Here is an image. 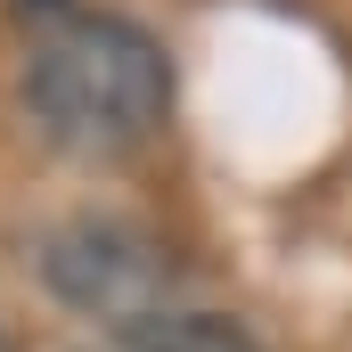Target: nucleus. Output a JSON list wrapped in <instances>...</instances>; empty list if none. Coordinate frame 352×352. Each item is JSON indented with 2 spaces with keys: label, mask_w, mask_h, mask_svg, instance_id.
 <instances>
[{
  "label": "nucleus",
  "mask_w": 352,
  "mask_h": 352,
  "mask_svg": "<svg viewBox=\"0 0 352 352\" xmlns=\"http://www.w3.org/2000/svg\"><path fill=\"white\" fill-rule=\"evenodd\" d=\"M33 123L74 156H131L173 115V66L148 25L131 16H74L33 50Z\"/></svg>",
  "instance_id": "obj_1"
},
{
  "label": "nucleus",
  "mask_w": 352,
  "mask_h": 352,
  "mask_svg": "<svg viewBox=\"0 0 352 352\" xmlns=\"http://www.w3.org/2000/svg\"><path fill=\"white\" fill-rule=\"evenodd\" d=\"M50 287L74 303V311H98V320H156L148 303H156V287H164V254L140 238V230H123V221H66L58 238H50Z\"/></svg>",
  "instance_id": "obj_2"
},
{
  "label": "nucleus",
  "mask_w": 352,
  "mask_h": 352,
  "mask_svg": "<svg viewBox=\"0 0 352 352\" xmlns=\"http://www.w3.org/2000/svg\"><path fill=\"white\" fill-rule=\"evenodd\" d=\"M131 352H263V344L221 311H156L148 328H131Z\"/></svg>",
  "instance_id": "obj_3"
}]
</instances>
